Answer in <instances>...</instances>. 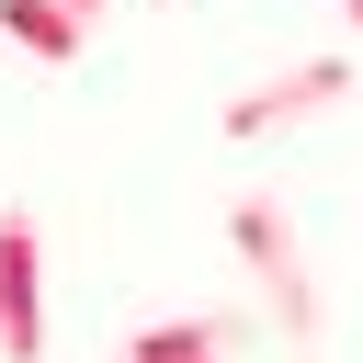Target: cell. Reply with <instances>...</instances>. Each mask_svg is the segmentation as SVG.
I'll return each mask as SVG.
<instances>
[{
    "label": "cell",
    "instance_id": "6da1fadb",
    "mask_svg": "<svg viewBox=\"0 0 363 363\" xmlns=\"http://www.w3.org/2000/svg\"><path fill=\"white\" fill-rule=\"evenodd\" d=\"M227 250H238L250 306L272 318V340H284V352H318V340H329V295H318V272H306L295 216H284L272 193H238V204H227Z\"/></svg>",
    "mask_w": 363,
    "mask_h": 363
},
{
    "label": "cell",
    "instance_id": "7a4b0ae2",
    "mask_svg": "<svg viewBox=\"0 0 363 363\" xmlns=\"http://www.w3.org/2000/svg\"><path fill=\"white\" fill-rule=\"evenodd\" d=\"M363 91V68L352 57H295V68H272L261 91H238L227 102V136L250 147V136H295V125H318V113H340Z\"/></svg>",
    "mask_w": 363,
    "mask_h": 363
},
{
    "label": "cell",
    "instance_id": "3957f363",
    "mask_svg": "<svg viewBox=\"0 0 363 363\" xmlns=\"http://www.w3.org/2000/svg\"><path fill=\"white\" fill-rule=\"evenodd\" d=\"M0 363H45V238L23 204L0 216Z\"/></svg>",
    "mask_w": 363,
    "mask_h": 363
},
{
    "label": "cell",
    "instance_id": "277c9868",
    "mask_svg": "<svg viewBox=\"0 0 363 363\" xmlns=\"http://www.w3.org/2000/svg\"><path fill=\"white\" fill-rule=\"evenodd\" d=\"M227 352H238V318L227 306H193V318H159V329L125 340V363H227Z\"/></svg>",
    "mask_w": 363,
    "mask_h": 363
},
{
    "label": "cell",
    "instance_id": "5b68a950",
    "mask_svg": "<svg viewBox=\"0 0 363 363\" xmlns=\"http://www.w3.org/2000/svg\"><path fill=\"white\" fill-rule=\"evenodd\" d=\"M0 34L34 45V57H79V45H91V23H79L68 0H0Z\"/></svg>",
    "mask_w": 363,
    "mask_h": 363
},
{
    "label": "cell",
    "instance_id": "8992f818",
    "mask_svg": "<svg viewBox=\"0 0 363 363\" xmlns=\"http://www.w3.org/2000/svg\"><path fill=\"white\" fill-rule=\"evenodd\" d=\"M68 11H79V23H91V34H102V0H68Z\"/></svg>",
    "mask_w": 363,
    "mask_h": 363
},
{
    "label": "cell",
    "instance_id": "52a82bcc",
    "mask_svg": "<svg viewBox=\"0 0 363 363\" xmlns=\"http://www.w3.org/2000/svg\"><path fill=\"white\" fill-rule=\"evenodd\" d=\"M340 11H352V34H363V0H340Z\"/></svg>",
    "mask_w": 363,
    "mask_h": 363
}]
</instances>
